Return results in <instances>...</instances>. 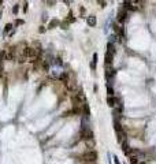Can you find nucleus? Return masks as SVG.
I'll return each mask as SVG.
<instances>
[{"mask_svg": "<svg viewBox=\"0 0 156 164\" xmlns=\"http://www.w3.org/2000/svg\"><path fill=\"white\" fill-rule=\"evenodd\" d=\"M81 161L85 163V164H94L97 161V152L96 150H88V152L82 153L80 156Z\"/></svg>", "mask_w": 156, "mask_h": 164, "instance_id": "f257e3e1", "label": "nucleus"}, {"mask_svg": "<svg viewBox=\"0 0 156 164\" xmlns=\"http://www.w3.org/2000/svg\"><path fill=\"white\" fill-rule=\"evenodd\" d=\"M80 137H81V139H85V141H93V131L90 130L89 126L81 127Z\"/></svg>", "mask_w": 156, "mask_h": 164, "instance_id": "f03ea898", "label": "nucleus"}, {"mask_svg": "<svg viewBox=\"0 0 156 164\" xmlns=\"http://www.w3.org/2000/svg\"><path fill=\"white\" fill-rule=\"evenodd\" d=\"M127 15H129V11L127 10H125V8H121L119 11H118V16H116V19H118V22H121V23H123L125 21H126V18H127Z\"/></svg>", "mask_w": 156, "mask_h": 164, "instance_id": "7ed1b4c3", "label": "nucleus"}, {"mask_svg": "<svg viewBox=\"0 0 156 164\" xmlns=\"http://www.w3.org/2000/svg\"><path fill=\"white\" fill-rule=\"evenodd\" d=\"M115 77V70L112 68V66H106V78L108 81H111Z\"/></svg>", "mask_w": 156, "mask_h": 164, "instance_id": "20e7f679", "label": "nucleus"}, {"mask_svg": "<svg viewBox=\"0 0 156 164\" xmlns=\"http://www.w3.org/2000/svg\"><path fill=\"white\" fill-rule=\"evenodd\" d=\"M114 55L115 53L112 52H106V56H104V62H106V66H111L112 64V60H114Z\"/></svg>", "mask_w": 156, "mask_h": 164, "instance_id": "39448f33", "label": "nucleus"}, {"mask_svg": "<svg viewBox=\"0 0 156 164\" xmlns=\"http://www.w3.org/2000/svg\"><path fill=\"white\" fill-rule=\"evenodd\" d=\"M96 16H93V15H90V16H88L86 18V23L89 26H96Z\"/></svg>", "mask_w": 156, "mask_h": 164, "instance_id": "423d86ee", "label": "nucleus"}, {"mask_svg": "<svg viewBox=\"0 0 156 164\" xmlns=\"http://www.w3.org/2000/svg\"><path fill=\"white\" fill-rule=\"evenodd\" d=\"M57 25H59V21H57V19H52V21L48 23V29H55Z\"/></svg>", "mask_w": 156, "mask_h": 164, "instance_id": "0eeeda50", "label": "nucleus"}, {"mask_svg": "<svg viewBox=\"0 0 156 164\" xmlns=\"http://www.w3.org/2000/svg\"><path fill=\"white\" fill-rule=\"evenodd\" d=\"M107 93H108V97H112V96H115L114 89H112V86H111V83H108V85H107Z\"/></svg>", "mask_w": 156, "mask_h": 164, "instance_id": "6e6552de", "label": "nucleus"}, {"mask_svg": "<svg viewBox=\"0 0 156 164\" xmlns=\"http://www.w3.org/2000/svg\"><path fill=\"white\" fill-rule=\"evenodd\" d=\"M10 30H12V23H7V25L4 26V32H3V36L7 34V33L10 32Z\"/></svg>", "mask_w": 156, "mask_h": 164, "instance_id": "1a4fd4ad", "label": "nucleus"}, {"mask_svg": "<svg viewBox=\"0 0 156 164\" xmlns=\"http://www.w3.org/2000/svg\"><path fill=\"white\" fill-rule=\"evenodd\" d=\"M18 11H19V4H14L12 6V12H14V14H18Z\"/></svg>", "mask_w": 156, "mask_h": 164, "instance_id": "9d476101", "label": "nucleus"}, {"mask_svg": "<svg viewBox=\"0 0 156 164\" xmlns=\"http://www.w3.org/2000/svg\"><path fill=\"white\" fill-rule=\"evenodd\" d=\"M55 63H56L57 66H62L63 64V62H62V59H60V58H56L55 59Z\"/></svg>", "mask_w": 156, "mask_h": 164, "instance_id": "9b49d317", "label": "nucleus"}, {"mask_svg": "<svg viewBox=\"0 0 156 164\" xmlns=\"http://www.w3.org/2000/svg\"><path fill=\"white\" fill-rule=\"evenodd\" d=\"M90 68H92L93 71L96 70V62H90Z\"/></svg>", "mask_w": 156, "mask_h": 164, "instance_id": "f8f14e48", "label": "nucleus"}, {"mask_svg": "<svg viewBox=\"0 0 156 164\" xmlns=\"http://www.w3.org/2000/svg\"><path fill=\"white\" fill-rule=\"evenodd\" d=\"M28 6H29V3L28 2H25V3H23V11H28Z\"/></svg>", "mask_w": 156, "mask_h": 164, "instance_id": "ddd939ff", "label": "nucleus"}, {"mask_svg": "<svg viewBox=\"0 0 156 164\" xmlns=\"http://www.w3.org/2000/svg\"><path fill=\"white\" fill-rule=\"evenodd\" d=\"M16 25H23V21H22V19H16Z\"/></svg>", "mask_w": 156, "mask_h": 164, "instance_id": "4468645a", "label": "nucleus"}, {"mask_svg": "<svg viewBox=\"0 0 156 164\" xmlns=\"http://www.w3.org/2000/svg\"><path fill=\"white\" fill-rule=\"evenodd\" d=\"M38 32H40V33H44V32H45V28H44V26H40Z\"/></svg>", "mask_w": 156, "mask_h": 164, "instance_id": "2eb2a0df", "label": "nucleus"}, {"mask_svg": "<svg viewBox=\"0 0 156 164\" xmlns=\"http://www.w3.org/2000/svg\"><path fill=\"white\" fill-rule=\"evenodd\" d=\"M45 21H47V14L44 12V14H43V22H45Z\"/></svg>", "mask_w": 156, "mask_h": 164, "instance_id": "dca6fc26", "label": "nucleus"}, {"mask_svg": "<svg viewBox=\"0 0 156 164\" xmlns=\"http://www.w3.org/2000/svg\"><path fill=\"white\" fill-rule=\"evenodd\" d=\"M114 159H115V164H121L119 160H118V157H114Z\"/></svg>", "mask_w": 156, "mask_h": 164, "instance_id": "f3484780", "label": "nucleus"}, {"mask_svg": "<svg viewBox=\"0 0 156 164\" xmlns=\"http://www.w3.org/2000/svg\"><path fill=\"white\" fill-rule=\"evenodd\" d=\"M2 4H3V2H2V0H0V6H2Z\"/></svg>", "mask_w": 156, "mask_h": 164, "instance_id": "a211bd4d", "label": "nucleus"}, {"mask_svg": "<svg viewBox=\"0 0 156 164\" xmlns=\"http://www.w3.org/2000/svg\"><path fill=\"white\" fill-rule=\"evenodd\" d=\"M0 18H2V11H0Z\"/></svg>", "mask_w": 156, "mask_h": 164, "instance_id": "6ab92c4d", "label": "nucleus"}]
</instances>
